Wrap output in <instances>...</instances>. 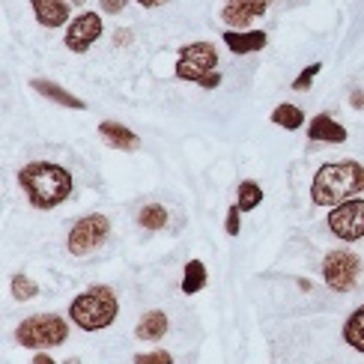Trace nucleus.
I'll list each match as a JSON object with an SVG mask.
<instances>
[{
  "instance_id": "1",
  "label": "nucleus",
  "mask_w": 364,
  "mask_h": 364,
  "mask_svg": "<svg viewBox=\"0 0 364 364\" xmlns=\"http://www.w3.org/2000/svg\"><path fill=\"white\" fill-rule=\"evenodd\" d=\"M18 186L24 188L33 209H54L72 194V173L54 161H30L18 171Z\"/></svg>"
},
{
  "instance_id": "2",
  "label": "nucleus",
  "mask_w": 364,
  "mask_h": 364,
  "mask_svg": "<svg viewBox=\"0 0 364 364\" xmlns=\"http://www.w3.org/2000/svg\"><path fill=\"white\" fill-rule=\"evenodd\" d=\"M361 191H364V164L353 159L323 164L311 182V200L316 206H328V209L341 206L343 200H353Z\"/></svg>"
},
{
  "instance_id": "3",
  "label": "nucleus",
  "mask_w": 364,
  "mask_h": 364,
  "mask_svg": "<svg viewBox=\"0 0 364 364\" xmlns=\"http://www.w3.org/2000/svg\"><path fill=\"white\" fill-rule=\"evenodd\" d=\"M119 314V301H117V293L111 287H90L81 296L72 299L69 305V320L84 328V331H102L108 328Z\"/></svg>"
},
{
  "instance_id": "4",
  "label": "nucleus",
  "mask_w": 364,
  "mask_h": 364,
  "mask_svg": "<svg viewBox=\"0 0 364 364\" xmlns=\"http://www.w3.org/2000/svg\"><path fill=\"white\" fill-rule=\"evenodd\" d=\"M69 338V326L63 316L57 314H36L27 316V320L15 328V341H18L24 350H48V346H60Z\"/></svg>"
},
{
  "instance_id": "5",
  "label": "nucleus",
  "mask_w": 364,
  "mask_h": 364,
  "mask_svg": "<svg viewBox=\"0 0 364 364\" xmlns=\"http://www.w3.org/2000/svg\"><path fill=\"white\" fill-rule=\"evenodd\" d=\"M218 51L212 48V42H191L182 45L176 57V78L188 84H200L212 72H218Z\"/></svg>"
},
{
  "instance_id": "6",
  "label": "nucleus",
  "mask_w": 364,
  "mask_h": 364,
  "mask_svg": "<svg viewBox=\"0 0 364 364\" xmlns=\"http://www.w3.org/2000/svg\"><path fill=\"white\" fill-rule=\"evenodd\" d=\"M108 233H111L108 215H102V212H93V215H84V218H78V221L72 224L69 239H66V248H69V254H75V257L93 254L96 248L105 245Z\"/></svg>"
},
{
  "instance_id": "7",
  "label": "nucleus",
  "mask_w": 364,
  "mask_h": 364,
  "mask_svg": "<svg viewBox=\"0 0 364 364\" xmlns=\"http://www.w3.org/2000/svg\"><path fill=\"white\" fill-rule=\"evenodd\" d=\"M358 275H361V260L358 254L353 251H328L326 260H323V278H326V287L335 293H350L353 287L358 284Z\"/></svg>"
},
{
  "instance_id": "8",
  "label": "nucleus",
  "mask_w": 364,
  "mask_h": 364,
  "mask_svg": "<svg viewBox=\"0 0 364 364\" xmlns=\"http://www.w3.org/2000/svg\"><path fill=\"white\" fill-rule=\"evenodd\" d=\"M328 230L335 233L341 242H355L364 239V200L353 197V200H343L341 206H335L328 212Z\"/></svg>"
},
{
  "instance_id": "9",
  "label": "nucleus",
  "mask_w": 364,
  "mask_h": 364,
  "mask_svg": "<svg viewBox=\"0 0 364 364\" xmlns=\"http://www.w3.org/2000/svg\"><path fill=\"white\" fill-rule=\"evenodd\" d=\"M102 15L96 12H81V15H75V18L69 21V30H66V48L72 54H84L93 48V42L102 36Z\"/></svg>"
},
{
  "instance_id": "10",
  "label": "nucleus",
  "mask_w": 364,
  "mask_h": 364,
  "mask_svg": "<svg viewBox=\"0 0 364 364\" xmlns=\"http://www.w3.org/2000/svg\"><path fill=\"white\" fill-rule=\"evenodd\" d=\"M269 9V0H227L221 9V18L230 30H245L254 18H260Z\"/></svg>"
},
{
  "instance_id": "11",
  "label": "nucleus",
  "mask_w": 364,
  "mask_h": 364,
  "mask_svg": "<svg viewBox=\"0 0 364 364\" xmlns=\"http://www.w3.org/2000/svg\"><path fill=\"white\" fill-rule=\"evenodd\" d=\"M224 45L230 48L233 54H254V51H263L269 36L263 30H224Z\"/></svg>"
},
{
  "instance_id": "12",
  "label": "nucleus",
  "mask_w": 364,
  "mask_h": 364,
  "mask_svg": "<svg viewBox=\"0 0 364 364\" xmlns=\"http://www.w3.org/2000/svg\"><path fill=\"white\" fill-rule=\"evenodd\" d=\"M99 134H102V141L108 146L123 149V153H134V149L141 146L138 134H134L129 126H123V123H114V119H105V123H99Z\"/></svg>"
},
{
  "instance_id": "13",
  "label": "nucleus",
  "mask_w": 364,
  "mask_h": 364,
  "mask_svg": "<svg viewBox=\"0 0 364 364\" xmlns=\"http://www.w3.org/2000/svg\"><path fill=\"white\" fill-rule=\"evenodd\" d=\"M308 138L316 144H343L350 134H346V129L338 119H331L328 114H316L308 123Z\"/></svg>"
},
{
  "instance_id": "14",
  "label": "nucleus",
  "mask_w": 364,
  "mask_h": 364,
  "mask_svg": "<svg viewBox=\"0 0 364 364\" xmlns=\"http://www.w3.org/2000/svg\"><path fill=\"white\" fill-rule=\"evenodd\" d=\"M36 12V21L42 27H63L69 21V4L66 0H30Z\"/></svg>"
},
{
  "instance_id": "15",
  "label": "nucleus",
  "mask_w": 364,
  "mask_h": 364,
  "mask_svg": "<svg viewBox=\"0 0 364 364\" xmlns=\"http://www.w3.org/2000/svg\"><path fill=\"white\" fill-rule=\"evenodd\" d=\"M30 87H33L39 96L51 99V102H57V105H63V108H72V111H84V108H87L84 99L72 96L69 90H63L60 84H54V81H48V78H33V81H30Z\"/></svg>"
},
{
  "instance_id": "16",
  "label": "nucleus",
  "mask_w": 364,
  "mask_h": 364,
  "mask_svg": "<svg viewBox=\"0 0 364 364\" xmlns=\"http://www.w3.org/2000/svg\"><path fill=\"white\" fill-rule=\"evenodd\" d=\"M164 331H168V316H164V311H149L141 316L138 328H134V338L138 341H161Z\"/></svg>"
},
{
  "instance_id": "17",
  "label": "nucleus",
  "mask_w": 364,
  "mask_h": 364,
  "mask_svg": "<svg viewBox=\"0 0 364 364\" xmlns=\"http://www.w3.org/2000/svg\"><path fill=\"white\" fill-rule=\"evenodd\" d=\"M343 341L353 346L355 353H364V305L355 308L343 323Z\"/></svg>"
},
{
  "instance_id": "18",
  "label": "nucleus",
  "mask_w": 364,
  "mask_h": 364,
  "mask_svg": "<svg viewBox=\"0 0 364 364\" xmlns=\"http://www.w3.org/2000/svg\"><path fill=\"white\" fill-rule=\"evenodd\" d=\"M272 123L281 126V129H290V132H296V129L305 126V111H301L299 105L284 102V105H278V108L272 111Z\"/></svg>"
},
{
  "instance_id": "19",
  "label": "nucleus",
  "mask_w": 364,
  "mask_h": 364,
  "mask_svg": "<svg viewBox=\"0 0 364 364\" xmlns=\"http://www.w3.org/2000/svg\"><path fill=\"white\" fill-rule=\"evenodd\" d=\"M203 287H206V266H203V260H188L186 275H182V293L194 296V293H200Z\"/></svg>"
},
{
  "instance_id": "20",
  "label": "nucleus",
  "mask_w": 364,
  "mask_h": 364,
  "mask_svg": "<svg viewBox=\"0 0 364 364\" xmlns=\"http://www.w3.org/2000/svg\"><path fill=\"white\" fill-rule=\"evenodd\" d=\"M263 203V188L257 186L254 179H245V182H239V191H236V206L242 212H251Z\"/></svg>"
},
{
  "instance_id": "21",
  "label": "nucleus",
  "mask_w": 364,
  "mask_h": 364,
  "mask_svg": "<svg viewBox=\"0 0 364 364\" xmlns=\"http://www.w3.org/2000/svg\"><path fill=\"white\" fill-rule=\"evenodd\" d=\"M138 221H141L144 230H161V227L168 224V209H164L161 203H149V206L141 209Z\"/></svg>"
},
{
  "instance_id": "22",
  "label": "nucleus",
  "mask_w": 364,
  "mask_h": 364,
  "mask_svg": "<svg viewBox=\"0 0 364 364\" xmlns=\"http://www.w3.org/2000/svg\"><path fill=\"white\" fill-rule=\"evenodd\" d=\"M9 290H12V299H15V301H30V299L39 296V287L30 281L27 275H15L12 284H9Z\"/></svg>"
},
{
  "instance_id": "23",
  "label": "nucleus",
  "mask_w": 364,
  "mask_h": 364,
  "mask_svg": "<svg viewBox=\"0 0 364 364\" xmlns=\"http://www.w3.org/2000/svg\"><path fill=\"white\" fill-rule=\"evenodd\" d=\"M320 72H323V63H311L308 69H301V72H299V78L293 81V90H308Z\"/></svg>"
},
{
  "instance_id": "24",
  "label": "nucleus",
  "mask_w": 364,
  "mask_h": 364,
  "mask_svg": "<svg viewBox=\"0 0 364 364\" xmlns=\"http://www.w3.org/2000/svg\"><path fill=\"white\" fill-rule=\"evenodd\" d=\"M134 364H173V355L164 350H153V353H138Z\"/></svg>"
},
{
  "instance_id": "25",
  "label": "nucleus",
  "mask_w": 364,
  "mask_h": 364,
  "mask_svg": "<svg viewBox=\"0 0 364 364\" xmlns=\"http://www.w3.org/2000/svg\"><path fill=\"white\" fill-rule=\"evenodd\" d=\"M239 215H242V209H239L236 203H233L230 209H227V221H224V230H227V236H239V230H242Z\"/></svg>"
},
{
  "instance_id": "26",
  "label": "nucleus",
  "mask_w": 364,
  "mask_h": 364,
  "mask_svg": "<svg viewBox=\"0 0 364 364\" xmlns=\"http://www.w3.org/2000/svg\"><path fill=\"white\" fill-rule=\"evenodd\" d=\"M123 9H126V0H102V12L117 15V12H123Z\"/></svg>"
},
{
  "instance_id": "27",
  "label": "nucleus",
  "mask_w": 364,
  "mask_h": 364,
  "mask_svg": "<svg viewBox=\"0 0 364 364\" xmlns=\"http://www.w3.org/2000/svg\"><path fill=\"white\" fill-rule=\"evenodd\" d=\"M218 84H221V75H218V72H212L209 78H203V81H200V87H203V90H215Z\"/></svg>"
},
{
  "instance_id": "28",
  "label": "nucleus",
  "mask_w": 364,
  "mask_h": 364,
  "mask_svg": "<svg viewBox=\"0 0 364 364\" xmlns=\"http://www.w3.org/2000/svg\"><path fill=\"white\" fill-rule=\"evenodd\" d=\"M350 105H353L355 111H361V108H364V90H355V93L350 96Z\"/></svg>"
},
{
  "instance_id": "29",
  "label": "nucleus",
  "mask_w": 364,
  "mask_h": 364,
  "mask_svg": "<svg viewBox=\"0 0 364 364\" xmlns=\"http://www.w3.org/2000/svg\"><path fill=\"white\" fill-rule=\"evenodd\" d=\"M114 42H117V45H129V42H132V30H117Z\"/></svg>"
},
{
  "instance_id": "30",
  "label": "nucleus",
  "mask_w": 364,
  "mask_h": 364,
  "mask_svg": "<svg viewBox=\"0 0 364 364\" xmlns=\"http://www.w3.org/2000/svg\"><path fill=\"white\" fill-rule=\"evenodd\" d=\"M33 364H57V361H54L51 355H45V353H36V355H33Z\"/></svg>"
},
{
  "instance_id": "31",
  "label": "nucleus",
  "mask_w": 364,
  "mask_h": 364,
  "mask_svg": "<svg viewBox=\"0 0 364 364\" xmlns=\"http://www.w3.org/2000/svg\"><path fill=\"white\" fill-rule=\"evenodd\" d=\"M138 4H141L144 9H156V6H161V4H168V0H138Z\"/></svg>"
},
{
  "instance_id": "32",
  "label": "nucleus",
  "mask_w": 364,
  "mask_h": 364,
  "mask_svg": "<svg viewBox=\"0 0 364 364\" xmlns=\"http://www.w3.org/2000/svg\"><path fill=\"white\" fill-rule=\"evenodd\" d=\"M66 4H72V6H84V0H66Z\"/></svg>"
}]
</instances>
